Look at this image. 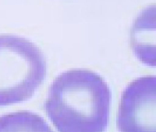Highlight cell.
Returning <instances> with one entry per match:
<instances>
[{
  "label": "cell",
  "mask_w": 156,
  "mask_h": 132,
  "mask_svg": "<svg viewBox=\"0 0 156 132\" xmlns=\"http://www.w3.org/2000/svg\"><path fill=\"white\" fill-rule=\"evenodd\" d=\"M111 91L102 77L88 69H72L55 78L45 111L59 132H104Z\"/></svg>",
  "instance_id": "obj_1"
},
{
  "label": "cell",
  "mask_w": 156,
  "mask_h": 132,
  "mask_svg": "<svg viewBox=\"0 0 156 132\" xmlns=\"http://www.w3.org/2000/svg\"><path fill=\"white\" fill-rule=\"evenodd\" d=\"M47 75L39 47L26 38L0 35V107L30 99Z\"/></svg>",
  "instance_id": "obj_2"
},
{
  "label": "cell",
  "mask_w": 156,
  "mask_h": 132,
  "mask_svg": "<svg viewBox=\"0 0 156 132\" xmlns=\"http://www.w3.org/2000/svg\"><path fill=\"white\" fill-rule=\"evenodd\" d=\"M116 125L120 132H156V78H136L124 90Z\"/></svg>",
  "instance_id": "obj_3"
},
{
  "label": "cell",
  "mask_w": 156,
  "mask_h": 132,
  "mask_svg": "<svg viewBox=\"0 0 156 132\" xmlns=\"http://www.w3.org/2000/svg\"><path fill=\"white\" fill-rule=\"evenodd\" d=\"M0 132H54L45 120L27 110L0 116Z\"/></svg>",
  "instance_id": "obj_4"
}]
</instances>
